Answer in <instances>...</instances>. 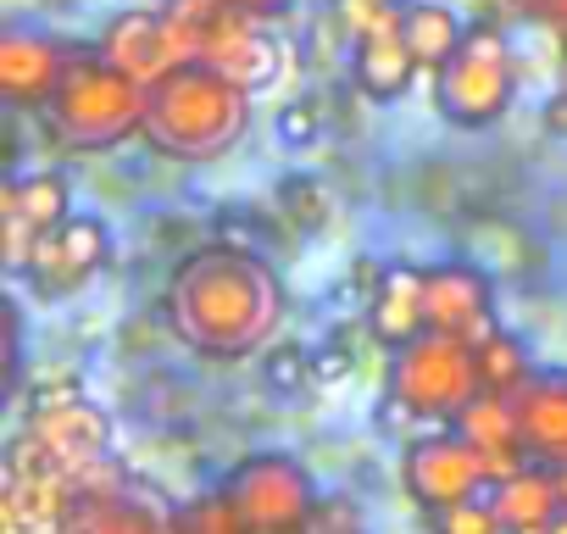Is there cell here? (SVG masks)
Returning a JSON list of instances; mask_svg holds the SVG:
<instances>
[{
	"label": "cell",
	"mask_w": 567,
	"mask_h": 534,
	"mask_svg": "<svg viewBox=\"0 0 567 534\" xmlns=\"http://www.w3.org/2000/svg\"><path fill=\"white\" fill-rule=\"evenodd\" d=\"M456 434H467L478 451H484V468H489V484L512 479L528 468V445H523V412H517V396H501V390H478L462 412H456Z\"/></svg>",
	"instance_id": "5bb4252c"
},
{
	"label": "cell",
	"mask_w": 567,
	"mask_h": 534,
	"mask_svg": "<svg viewBox=\"0 0 567 534\" xmlns=\"http://www.w3.org/2000/svg\"><path fill=\"white\" fill-rule=\"evenodd\" d=\"M429 528H434V534H512V528L501 523L495 501H484V495H473V501H456V506H440Z\"/></svg>",
	"instance_id": "d4e9b609"
},
{
	"label": "cell",
	"mask_w": 567,
	"mask_h": 534,
	"mask_svg": "<svg viewBox=\"0 0 567 534\" xmlns=\"http://www.w3.org/2000/svg\"><path fill=\"white\" fill-rule=\"evenodd\" d=\"M462 34L467 29L456 23L451 7H440V0H406V7H401V40L417 57V68H429V73H440L456 57Z\"/></svg>",
	"instance_id": "44dd1931"
},
{
	"label": "cell",
	"mask_w": 567,
	"mask_h": 534,
	"mask_svg": "<svg viewBox=\"0 0 567 534\" xmlns=\"http://www.w3.org/2000/svg\"><path fill=\"white\" fill-rule=\"evenodd\" d=\"M79 396H84V384H79V379H51V384H40V390H34L29 412H45V407H62V401H79Z\"/></svg>",
	"instance_id": "f546056e"
},
{
	"label": "cell",
	"mask_w": 567,
	"mask_h": 534,
	"mask_svg": "<svg viewBox=\"0 0 567 534\" xmlns=\"http://www.w3.org/2000/svg\"><path fill=\"white\" fill-rule=\"evenodd\" d=\"M390 390L401 401V412L417 418H456L473 396H478V357L467 340L456 335H417L412 346H401L395 368H390Z\"/></svg>",
	"instance_id": "5b68a950"
},
{
	"label": "cell",
	"mask_w": 567,
	"mask_h": 534,
	"mask_svg": "<svg viewBox=\"0 0 567 534\" xmlns=\"http://www.w3.org/2000/svg\"><path fill=\"white\" fill-rule=\"evenodd\" d=\"M401 473H406L412 501H423L429 512L456 506V501H473V495L489 484L484 451H478L467 434H429V440L406 445Z\"/></svg>",
	"instance_id": "9c48e42d"
},
{
	"label": "cell",
	"mask_w": 567,
	"mask_h": 534,
	"mask_svg": "<svg viewBox=\"0 0 567 534\" xmlns=\"http://www.w3.org/2000/svg\"><path fill=\"white\" fill-rule=\"evenodd\" d=\"M312 368H318V362H312L301 346H272L267 362H261V384L278 390V396H290V390L312 384Z\"/></svg>",
	"instance_id": "4316f807"
},
{
	"label": "cell",
	"mask_w": 567,
	"mask_h": 534,
	"mask_svg": "<svg viewBox=\"0 0 567 534\" xmlns=\"http://www.w3.org/2000/svg\"><path fill=\"white\" fill-rule=\"evenodd\" d=\"M545 129L567 140V90H556V95L545 101Z\"/></svg>",
	"instance_id": "1f68e13d"
},
{
	"label": "cell",
	"mask_w": 567,
	"mask_h": 534,
	"mask_svg": "<svg viewBox=\"0 0 567 534\" xmlns=\"http://www.w3.org/2000/svg\"><path fill=\"white\" fill-rule=\"evenodd\" d=\"M45 468L56 473H84L95 462L112 456V418L79 396V401H62V407H45V412H29V429L18 434Z\"/></svg>",
	"instance_id": "ba28073f"
},
{
	"label": "cell",
	"mask_w": 567,
	"mask_h": 534,
	"mask_svg": "<svg viewBox=\"0 0 567 534\" xmlns=\"http://www.w3.org/2000/svg\"><path fill=\"white\" fill-rule=\"evenodd\" d=\"M368 329L379 346L401 351L417 335H429V267L395 261L373 279V301H368Z\"/></svg>",
	"instance_id": "9a60e30c"
},
{
	"label": "cell",
	"mask_w": 567,
	"mask_h": 534,
	"mask_svg": "<svg viewBox=\"0 0 567 534\" xmlns=\"http://www.w3.org/2000/svg\"><path fill=\"white\" fill-rule=\"evenodd\" d=\"M62 534H173V512L128 484L123 495H79Z\"/></svg>",
	"instance_id": "2e32d148"
},
{
	"label": "cell",
	"mask_w": 567,
	"mask_h": 534,
	"mask_svg": "<svg viewBox=\"0 0 567 534\" xmlns=\"http://www.w3.org/2000/svg\"><path fill=\"white\" fill-rule=\"evenodd\" d=\"M95 57H101L106 68H117L123 79H134V84H145V90H151V84H156V79H167L173 68L200 62V29L178 23L173 12L128 7V12H117V18L101 29Z\"/></svg>",
	"instance_id": "52a82bcc"
},
{
	"label": "cell",
	"mask_w": 567,
	"mask_h": 534,
	"mask_svg": "<svg viewBox=\"0 0 567 534\" xmlns=\"http://www.w3.org/2000/svg\"><path fill=\"white\" fill-rule=\"evenodd\" d=\"M112 256V234L101 217L90 212H73L68 223H56L51 234H40L34 256H29V279L40 296H73L84 290Z\"/></svg>",
	"instance_id": "30bf717a"
},
{
	"label": "cell",
	"mask_w": 567,
	"mask_h": 534,
	"mask_svg": "<svg viewBox=\"0 0 567 534\" xmlns=\"http://www.w3.org/2000/svg\"><path fill=\"white\" fill-rule=\"evenodd\" d=\"M228 501L239 506L250 534H307L312 512H318V484L296 456H245L228 473Z\"/></svg>",
	"instance_id": "8992f818"
},
{
	"label": "cell",
	"mask_w": 567,
	"mask_h": 534,
	"mask_svg": "<svg viewBox=\"0 0 567 534\" xmlns=\"http://www.w3.org/2000/svg\"><path fill=\"white\" fill-rule=\"evenodd\" d=\"M200 62L245 90H261L278 79V45L261 34V18H245L234 7L200 34Z\"/></svg>",
	"instance_id": "4fadbf2b"
},
{
	"label": "cell",
	"mask_w": 567,
	"mask_h": 534,
	"mask_svg": "<svg viewBox=\"0 0 567 534\" xmlns=\"http://www.w3.org/2000/svg\"><path fill=\"white\" fill-rule=\"evenodd\" d=\"M318 129H323V112H318L312 101H290V106L278 112V134H284V145H312Z\"/></svg>",
	"instance_id": "f1b7e54d"
},
{
	"label": "cell",
	"mask_w": 567,
	"mask_h": 534,
	"mask_svg": "<svg viewBox=\"0 0 567 534\" xmlns=\"http://www.w3.org/2000/svg\"><path fill=\"white\" fill-rule=\"evenodd\" d=\"M278 318H284L278 274L239 245L195 250L167 285V324L200 357H223V362L250 357L272 340Z\"/></svg>",
	"instance_id": "6da1fadb"
},
{
	"label": "cell",
	"mask_w": 567,
	"mask_h": 534,
	"mask_svg": "<svg viewBox=\"0 0 567 534\" xmlns=\"http://www.w3.org/2000/svg\"><path fill=\"white\" fill-rule=\"evenodd\" d=\"M68 217H73V195H68V178L51 173V167L18 173L7 189H0V223H23L29 234H51Z\"/></svg>",
	"instance_id": "ac0fdd59"
},
{
	"label": "cell",
	"mask_w": 567,
	"mask_h": 534,
	"mask_svg": "<svg viewBox=\"0 0 567 534\" xmlns=\"http://www.w3.org/2000/svg\"><path fill=\"white\" fill-rule=\"evenodd\" d=\"M517 95V57L495 23H473L456 57L434 73V112L451 129H489Z\"/></svg>",
	"instance_id": "3957f363"
},
{
	"label": "cell",
	"mask_w": 567,
	"mask_h": 534,
	"mask_svg": "<svg viewBox=\"0 0 567 534\" xmlns=\"http://www.w3.org/2000/svg\"><path fill=\"white\" fill-rule=\"evenodd\" d=\"M307 534H362V512H357V501H346V495L318 501V512H312Z\"/></svg>",
	"instance_id": "83f0119b"
},
{
	"label": "cell",
	"mask_w": 567,
	"mask_h": 534,
	"mask_svg": "<svg viewBox=\"0 0 567 534\" xmlns=\"http://www.w3.org/2000/svg\"><path fill=\"white\" fill-rule=\"evenodd\" d=\"M495 495V512H501V523L512 528V534H523V528H539V523H550V517H561L567 506H561V479L550 473V468H523V473H512V479H501V484H489Z\"/></svg>",
	"instance_id": "ffe728a7"
},
{
	"label": "cell",
	"mask_w": 567,
	"mask_h": 534,
	"mask_svg": "<svg viewBox=\"0 0 567 534\" xmlns=\"http://www.w3.org/2000/svg\"><path fill=\"white\" fill-rule=\"evenodd\" d=\"M278 206L290 212V223H301V228H323V223L334 217L329 189H323L318 178H307V173H290V178L278 184Z\"/></svg>",
	"instance_id": "cb8c5ba5"
},
{
	"label": "cell",
	"mask_w": 567,
	"mask_h": 534,
	"mask_svg": "<svg viewBox=\"0 0 567 534\" xmlns=\"http://www.w3.org/2000/svg\"><path fill=\"white\" fill-rule=\"evenodd\" d=\"M473 357H478V390L517 396L528 384V346L517 335H489L484 346H473Z\"/></svg>",
	"instance_id": "7402d4cb"
},
{
	"label": "cell",
	"mask_w": 567,
	"mask_h": 534,
	"mask_svg": "<svg viewBox=\"0 0 567 534\" xmlns=\"http://www.w3.org/2000/svg\"><path fill=\"white\" fill-rule=\"evenodd\" d=\"M545 534H567V512H561V517H550V523H545Z\"/></svg>",
	"instance_id": "836d02e7"
},
{
	"label": "cell",
	"mask_w": 567,
	"mask_h": 534,
	"mask_svg": "<svg viewBox=\"0 0 567 534\" xmlns=\"http://www.w3.org/2000/svg\"><path fill=\"white\" fill-rule=\"evenodd\" d=\"M429 329L456 335L467 346H484L495 329V285L473 261H440L429 267Z\"/></svg>",
	"instance_id": "8fae6325"
},
{
	"label": "cell",
	"mask_w": 567,
	"mask_h": 534,
	"mask_svg": "<svg viewBox=\"0 0 567 534\" xmlns=\"http://www.w3.org/2000/svg\"><path fill=\"white\" fill-rule=\"evenodd\" d=\"M545 12H550V18H556V23L567 29V0H545Z\"/></svg>",
	"instance_id": "d6a6232c"
},
{
	"label": "cell",
	"mask_w": 567,
	"mask_h": 534,
	"mask_svg": "<svg viewBox=\"0 0 567 534\" xmlns=\"http://www.w3.org/2000/svg\"><path fill=\"white\" fill-rule=\"evenodd\" d=\"M73 51L40 29H7L0 34V95L12 106H51L68 79Z\"/></svg>",
	"instance_id": "7c38bea8"
},
{
	"label": "cell",
	"mask_w": 567,
	"mask_h": 534,
	"mask_svg": "<svg viewBox=\"0 0 567 534\" xmlns=\"http://www.w3.org/2000/svg\"><path fill=\"white\" fill-rule=\"evenodd\" d=\"M250 129V90L206 62H184L145 90V140L173 162H217Z\"/></svg>",
	"instance_id": "7a4b0ae2"
},
{
	"label": "cell",
	"mask_w": 567,
	"mask_h": 534,
	"mask_svg": "<svg viewBox=\"0 0 567 534\" xmlns=\"http://www.w3.org/2000/svg\"><path fill=\"white\" fill-rule=\"evenodd\" d=\"M51 117L56 129L84 145V151H101V145H117L128 140L134 129H145V84L123 79L117 68H106L95 51L90 57H73L68 62V79L51 101Z\"/></svg>",
	"instance_id": "277c9868"
},
{
	"label": "cell",
	"mask_w": 567,
	"mask_h": 534,
	"mask_svg": "<svg viewBox=\"0 0 567 534\" xmlns=\"http://www.w3.org/2000/svg\"><path fill=\"white\" fill-rule=\"evenodd\" d=\"M351 79H357V90H362L368 101H401V95L412 90L417 57H412L406 40H401V18L351 45Z\"/></svg>",
	"instance_id": "e0dca14e"
},
{
	"label": "cell",
	"mask_w": 567,
	"mask_h": 534,
	"mask_svg": "<svg viewBox=\"0 0 567 534\" xmlns=\"http://www.w3.org/2000/svg\"><path fill=\"white\" fill-rule=\"evenodd\" d=\"M395 18H401V0H334V23H340V34L351 45L368 40L373 29L395 23Z\"/></svg>",
	"instance_id": "484cf974"
},
{
	"label": "cell",
	"mask_w": 567,
	"mask_h": 534,
	"mask_svg": "<svg viewBox=\"0 0 567 534\" xmlns=\"http://www.w3.org/2000/svg\"><path fill=\"white\" fill-rule=\"evenodd\" d=\"M173 534H250V528H245L239 506L228 501V490H217V495H200L184 512H173Z\"/></svg>",
	"instance_id": "603a6c76"
},
{
	"label": "cell",
	"mask_w": 567,
	"mask_h": 534,
	"mask_svg": "<svg viewBox=\"0 0 567 534\" xmlns=\"http://www.w3.org/2000/svg\"><path fill=\"white\" fill-rule=\"evenodd\" d=\"M556 479H561V506H567V468H556Z\"/></svg>",
	"instance_id": "e575fe53"
},
{
	"label": "cell",
	"mask_w": 567,
	"mask_h": 534,
	"mask_svg": "<svg viewBox=\"0 0 567 534\" xmlns=\"http://www.w3.org/2000/svg\"><path fill=\"white\" fill-rule=\"evenodd\" d=\"M517 412H523V445L539 462L567 468V379H539L517 390Z\"/></svg>",
	"instance_id": "d6986e66"
},
{
	"label": "cell",
	"mask_w": 567,
	"mask_h": 534,
	"mask_svg": "<svg viewBox=\"0 0 567 534\" xmlns=\"http://www.w3.org/2000/svg\"><path fill=\"white\" fill-rule=\"evenodd\" d=\"M234 12H245V18H272V12H290L296 0H228Z\"/></svg>",
	"instance_id": "4dcf8cb0"
}]
</instances>
